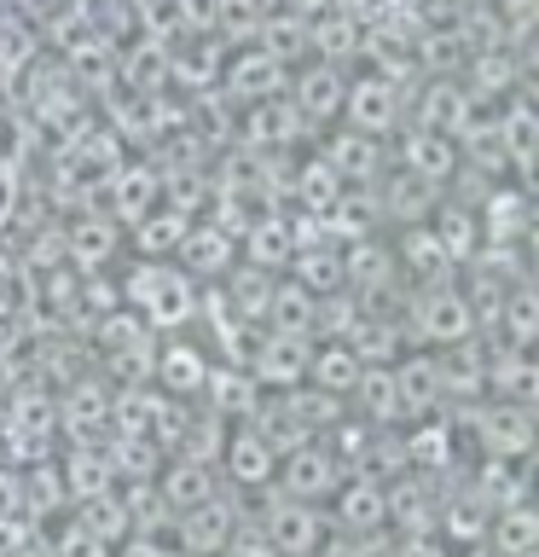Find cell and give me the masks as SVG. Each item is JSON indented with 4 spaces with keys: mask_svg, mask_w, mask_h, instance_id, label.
<instances>
[{
    "mask_svg": "<svg viewBox=\"0 0 539 557\" xmlns=\"http://www.w3.org/2000/svg\"><path fill=\"white\" fill-rule=\"evenodd\" d=\"M122 308L134 313L146 331L168 337V331H186L198 320V285L174 268V261H128V273L116 278Z\"/></svg>",
    "mask_w": 539,
    "mask_h": 557,
    "instance_id": "obj_1",
    "label": "cell"
},
{
    "mask_svg": "<svg viewBox=\"0 0 539 557\" xmlns=\"http://www.w3.org/2000/svg\"><path fill=\"white\" fill-rule=\"evenodd\" d=\"M400 325H406V343L412 348H452L464 337H476V308H469L464 285H424V290H406L400 302Z\"/></svg>",
    "mask_w": 539,
    "mask_h": 557,
    "instance_id": "obj_2",
    "label": "cell"
},
{
    "mask_svg": "<svg viewBox=\"0 0 539 557\" xmlns=\"http://www.w3.org/2000/svg\"><path fill=\"white\" fill-rule=\"evenodd\" d=\"M209 372H215V355H209L203 337H191V331H168V337H156V355H151V389L156 395L203 400Z\"/></svg>",
    "mask_w": 539,
    "mask_h": 557,
    "instance_id": "obj_3",
    "label": "cell"
},
{
    "mask_svg": "<svg viewBox=\"0 0 539 557\" xmlns=\"http://www.w3.org/2000/svg\"><path fill=\"white\" fill-rule=\"evenodd\" d=\"M400 122H406V87L377 76V70H354L348 87H342V128L389 139Z\"/></svg>",
    "mask_w": 539,
    "mask_h": 557,
    "instance_id": "obj_4",
    "label": "cell"
},
{
    "mask_svg": "<svg viewBox=\"0 0 539 557\" xmlns=\"http://www.w3.org/2000/svg\"><path fill=\"white\" fill-rule=\"evenodd\" d=\"M459 424L481 442L487 459H528L534 453V407H516V400H493L481 395Z\"/></svg>",
    "mask_w": 539,
    "mask_h": 557,
    "instance_id": "obj_5",
    "label": "cell"
},
{
    "mask_svg": "<svg viewBox=\"0 0 539 557\" xmlns=\"http://www.w3.org/2000/svg\"><path fill=\"white\" fill-rule=\"evenodd\" d=\"M476 111H481V104L469 99V87L459 76H417L406 87V122H417V128H429V134L459 139Z\"/></svg>",
    "mask_w": 539,
    "mask_h": 557,
    "instance_id": "obj_6",
    "label": "cell"
},
{
    "mask_svg": "<svg viewBox=\"0 0 539 557\" xmlns=\"http://www.w3.org/2000/svg\"><path fill=\"white\" fill-rule=\"evenodd\" d=\"M233 128H238V146L243 151H308V134H313L308 122L296 116V104L285 94L238 104Z\"/></svg>",
    "mask_w": 539,
    "mask_h": 557,
    "instance_id": "obj_7",
    "label": "cell"
},
{
    "mask_svg": "<svg viewBox=\"0 0 539 557\" xmlns=\"http://www.w3.org/2000/svg\"><path fill=\"white\" fill-rule=\"evenodd\" d=\"M342 87H348V70L342 64H325V59H302L285 82V99L296 104V116L308 122L313 134H325L330 122H342Z\"/></svg>",
    "mask_w": 539,
    "mask_h": 557,
    "instance_id": "obj_8",
    "label": "cell"
},
{
    "mask_svg": "<svg viewBox=\"0 0 539 557\" xmlns=\"http://www.w3.org/2000/svg\"><path fill=\"white\" fill-rule=\"evenodd\" d=\"M255 522H261V534L273 540L278 557H313L319 546H330V517L319 511V505H308V499L273 494L267 517H255Z\"/></svg>",
    "mask_w": 539,
    "mask_h": 557,
    "instance_id": "obj_9",
    "label": "cell"
},
{
    "mask_svg": "<svg viewBox=\"0 0 539 557\" xmlns=\"http://www.w3.org/2000/svg\"><path fill=\"white\" fill-rule=\"evenodd\" d=\"M325 157V169L337 174L342 186H372L383 169H389V139L377 134H360V128H342V122H330V128L319 134V146H313Z\"/></svg>",
    "mask_w": 539,
    "mask_h": 557,
    "instance_id": "obj_10",
    "label": "cell"
},
{
    "mask_svg": "<svg viewBox=\"0 0 539 557\" xmlns=\"http://www.w3.org/2000/svg\"><path fill=\"white\" fill-rule=\"evenodd\" d=\"M308 355L313 343L308 337H285V331H255L250 355H243V372H250L255 389H296V383H308Z\"/></svg>",
    "mask_w": 539,
    "mask_h": 557,
    "instance_id": "obj_11",
    "label": "cell"
},
{
    "mask_svg": "<svg viewBox=\"0 0 539 557\" xmlns=\"http://www.w3.org/2000/svg\"><path fill=\"white\" fill-rule=\"evenodd\" d=\"M156 203H163V174H156L146 157H139V163H116L111 174H99L93 209H99V215H111L116 226H134Z\"/></svg>",
    "mask_w": 539,
    "mask_h": 557,
    "instance_id": "obj_12",
    "label": "cell"
},
{
    "mask_svg": "<svg viewBox=\"0 0 539 557\" xmlns=\"http://www.w3.org/2000/svg\"><path fill=\"white\" fill-rule=\"evenodd\" d=\"M348 476V470L325 453V442H302V447H290V453H278V470H273V487L285 499H308V505H319L337 494V482Z\"/></svg>",
    "mask_w": 539,
    "mask_h": 557,
    "instance_id": "obj_13",
    "label": "cell"
},
{
    "mask_svg": "<svg viewBox=\"0 0 539 557\" xmlns=\"http://www.w3.org/2000/svg\"><path fill=\"white\" fill-rule=\"evenodd\" d=\"M389 139H394V146H389V163L406 169V174H417V181H429V186L447 191V181L459 174V139L429 134V128H417V122H400Z\"/></svg>",
    "mask_w": 539,
    "mask_h": 557,
    "instance_id": "obj_14",
    "label": "cell"
},
{
    "mask_svg": "<svg viewBox=\"0 0 539 557\" xmlns=\"http://www.w3.org/2000/svg\"><path fill=\"white\" fill-rule=\"evenodd\" d=\"M221 94L233 99V104H255V99H273V94H285V82H290V64H278L267 47H255V41H243L233 47V59H221Z\"/></svg>",
    "mask_w": 539,
    "mask_h": 557,
    "instance_id": "obj_15",
    "label": "cell"
},
{
    "mask_svg": "<svg viewBox=\"0 0 539 557\" xmlns=\"http://www.w3.org/2000/svg\"><path fill=\"white\" fill-rule=\"evenodd\" d=\"M174 268H180L191 285H203V278H209V285H221V278L238 268V238L226 233V226H215L209 215L191 221L186 238H180V250H174Z\"/></svg>",
    "mask_w": 539,
    "mask_h": 557,
    "instance_id": "obj_16",
    "label": "cell"
},
{
    "mask_svg": "<svg viewBox=\"0 0 539 557\" xmlns=\"http://www.w3.org/2000/svg\"><path fill=\"white\" fill-rule=\"evenodd\" d=\"M372 198H377L383 233H400V226L429 221V209L441 203V186H429V181H417V174H406V169L389 163V169L372 181Z\"/></svg>",
    "mask_w": 539,
    "mask_h": 557,
    "instance_id": "obj_17",
    "label": "cell"
},
{
    "mask_svg": "<svg viewBox=\"0 0 539 557\" xmlns=\"http://www.w3.org/2000/svg\"><path fill=\"white\" fill-rule=\"evenodd\" d=\"M389 372H394V395H400V424H417V418L447 412V400H441V360H435V348H406Z\"/></svg>",
    "mask_w": 539,
    "mask_h": 557,
    "instance_id": "obj_18",
    "label": "cell"
},
{
    "mask_svg": "<svg viewBox=\"0 0 539 557\" xmlns=\"http://www.w3.org/2000/svg\"><path fill=\"white\" fill-rule=\"evenodd\" d=\"M493 128H499L504 157H511L516 186H528V174H534V146H539V116H534V94H528V87H516V94H504V99L493 104Z\"/></svg>",
    "mask_w": 539,
    "mask_h": 557,
    "instance_id": "obj_19",
    "label": "cell"
},
{
    "mask_svg": "<svg viewBox=\"0 0 539 557\" xmlns=\"http://www.w3.org/2000/svg\"><path fill=\"white\" fill-rule=\"evenodd\" d=\"M290 256H296V238H290L285 209H261V215L238 233V261H250L261 273H285Z\"/></svg>",
    "mask_w": 539,
    "mask_h": 557,
    "instance_id": "obj_20",
    "label": "cell"
},
{
    "mask_svg": "<svg viewBox=\"0 0 539 557\" xmlns=\"http://www.w3.org/2000/svg\"><path fill=\"white\" fill-rule=\"evenodd\" d=\"M238 529V511L226 499H203L198 511H180V529H174V540H180L186 557H221L226 540H233Z\"/></svg>",
    "mask_w": 539,
    "mask_h": 557,
    "instance_id": "obj_21",
    "label": "cell"
},
{
    "mask_svg": "<svg viewBox=\"0 0 539 557\" xmlns=\"http://www.w3.org/2000/svg\"><path fill=\"white\" fill-rule=\"evenodd\" d=\"M156 499H163V511H198L203 499H215V465H198V459H163L156 470Z\"/></svg>",
    "mask_w": 539,
    "mask_h": 557,
    "instance_id": "obj_22",
    "label": "cell"
},
{
    "mask_svg": "<svg viewBox=\"0 0 539 557\" xmlns=\"http://www.w3.org/2000/svg\"><path fill=\"white\" fill-rule=\"evenodd\" d=\"M330 529H342V534H377L383 522H389V511H383V482L372 476H354V482H337V494H330Z\"/></svg>",
    "mask_w": 539,
    "mask_h": 557,
    "instance_id": "obj_23",
    "label": "cell"
},
{
    "mask_svg": "<svg viewBox=\"0 0 539 557\" xmlns=\"http://www.w3.org/2000/svg\"><path fill=\"white\" fill-rule=\"evenodd\" d=\"M429 233H435V244L447 250V261L452 268H464V261H476V250H481V221H476V209L469 203H452V198H441L429 209Z\"/></svg>",
    "mask_w": 539,
    "mask_h": 557,
    "instance_id": "obj_24",
    "label": "cell"
},
{
    "mask_svg": "<svg viewBox=\"0 0 539 557\" xmlns=\"http://www.w3.org/2000/svg\"><path fill=\"white\" fill-rule=\"evenodd\" d=\"M221 459H226V476H233L238 487H273V470H278V453L261 442V435L250 424H238V430H226V447H221Z\"/></svg>",
    "mask_w": 539,
    "mask_h": 557,
    "instance_id": "obj_25",
    "label": "cell"
},
{
    "mask_svg": "<svg viewBox=\"0 0 539 557\" xmlns=\"http://www.w3.org/2000/svg\"><path fill=\"white\" fill-rule=\"evenodd\" d=\"M360 372H365V360L348 343H313V355H308V389L348 400V395H354V383H360Z\"/></svg>",
    "mask_w": 539,
    "mask_h": 557,
    "instance_id": "obj_26",
    "label": "cell"
},
{
    "mask_svg": "<svg viewBox=\"0 0 539 557\" xmlns=\"http://www.w3.org/2000/svg\"><path fill=\"white\" fill-rule=\"evenodd\" d=\"M348 400H354L360 424H372V430H406V424H400V395H394V372H389V366H365Z\"/></svg>",
    "mask_w": 539,
    "mask_h": 557,
    "instance_id": "obj_27",
    "label": "cell"
},
{
    "mask_svg": "<svg viewBox=\"0 0 539 557\" xmlns=\"http://www.w3.org/2000/svg\"><path fill=\"white\" fill-rule=\"evenodd\" d=\"M313 308H319V296H308L296 278L278 273V285L267 296V320H261V331H285V337H308L313 343Z\"/></svg>",
    "mask_w": 539,
    "mask_h": 557,
    "instance_id": "obj_28",
    "label": "cell"
},
{
    "mask_svg": "<svg viewBox=\"0 0 539 557\" xmlns=\"http://www.w3.org/2000/svg\"><path fill=\"white\" fill-rule=\"evenodd\" d=\"M285 278H296L308 296H337L342 290V250L337 244H313V250H296Z\"/></svg>",
    "mask_w": 539,
    "mask_h": 557,
    "instance_id": "obj_29",
    "label": "cell"
},
{
    "mask_svg": "<svg viewBox=\"0 0 539 557\" xmlns=\"http://www.w3.org/2000/svg\"><path fill=\"white\" fill-rule=\"evenodd\" d=\"M76 529L93 534L99 546H116V540L134 534V522H128V511H122V499H116V487H111V494L76 499Z\"/></svg>",
    "mask_w": 539,
    "mask_h": 557,
    "instance_id": "obj_30",
    "label": "cell"
},
{
    "mask_svg": "<svg viewBox=\"0 0 539 557\" xmlns=\"http://www.w3.org/2000/svg\"><path fill=\"white\" fill-rule=\"evenodd\" d=\"M64 487H70L76 499H93V494H111L116 476H111V465H104L99 447L76 442V453H70V465H64Z\"/></svg>",
    "mask_w": 539,
    "mask_h": 557,
    "instance_id": "obj_31",
    "label": "cell"
},
{
    "mask_svg": "<svg viewBox=\"0 0 539 557\" xmlns=\"http://www.w3.org/2000/svg\"><path fill=\"white\" fill-rule=\"evenodd\" d=\"M64 418H70V430H99V424H111V389L93 377H82L76 389L64 395Z\"/></svg>",
    "mask_w": 539,
    "mask_h": 557,
    "instance_id": "obj_32",
    "label": "cell"
},
{
    "mask_svg": "<svg viewBox=\"0 0 539 557\" xmlns=\"http://www.w3.org/2000/svg\"><path fill=\"white\" fill-rule=\"evenodd\" d=\"M17 209H24V157L0 146V233L17 221Z\"/></svg>",
    "mask_w": 539,
    "mask_h": 557,
    "instance_id": "obj_33",
    "label": "cell"
},
{
    "mask_svg": "<svg viewBox=\"0 0 539 557\" xmlns=\"http://www.w3.org/2000/svg\"><path fill=\"white\" fill-rule=\"evenodd\" d=\"M59 557H104V546H99L93 534H82L76 522H70V529L59 534Z\"/></svg>",
    "mask_w": 539,
    "mask_h": 557,
    "instance_id": "obj_34",
    "label": "cell"
},
{
    "mask_svg": "<svg viewBox=\"0 0 539 557\" xmlns=\"http://www.w3.org/2000/svg\"><path fill=\"white\" fill-rule=\"evenodd\" d=\"M122 557H168V546L156 534H128L122 540Z\"/></svg>",
    "mask_w": 539,
    "mask_h": 557,
    "instance_id": "obj_35",
    "label": "cell"
},
{
    "mask_svg": "<svg viewBox=\"0 0 539 557\" xmlns=\"http://www.w3.org/2000/svg\"><path fill=\"white\" fill-rule=\"evenodd\" d=\"M452 7H493V0H452Z\"/></svg>",
    "mask_w": 539,
    "mask_h": 557,
    "instance_id": "obj_36",
    "label": "cell"
}]
</instances>
